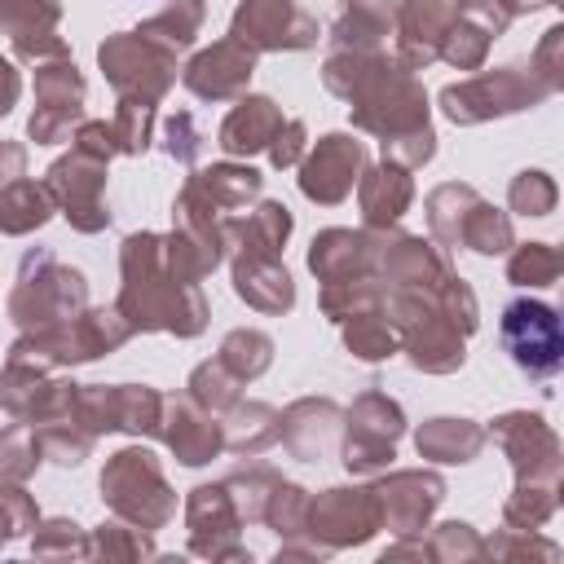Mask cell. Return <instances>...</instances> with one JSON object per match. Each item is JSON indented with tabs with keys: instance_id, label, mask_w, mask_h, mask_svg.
Returning a JSON list of instances; mask_svg holds the SVG:
<instances>
[{
	"instance_id": "cell-32",
	"label": "cell",
	"mask_w": 564,
	"mask_h": 564,
	"mask_svg": "<svg viewBox=\"0 0 564 564\" xmlns=\"http://www.w3.org/2000/svg\"><path fill=\"white\" fill-rule=\"evenodd\" d=\"M53 194H48V185H35V181H13V185H4L0 189V234H31V229H40L48 216H53Z\"/></svg>"
},
{
	"instance_id": "cell-48",
	"label": "cell",
	"mask_w": 564,
	"mask_h": 564,
	"mask_svg": "<svg viewBox=\"0 0 564 564\" xmlns=\"http://www.w3.org/2000/svg\"><path fill=\"white\" fill-rule=\"evenodd\" d=\"M26 176V150L18 141H0V189Z\"/></svg>"
},
{
	"instance_id": "cell-34",
	"label": "cell",
	"mask_w": 564,
	"mask_h": 564,
	"mask_svg": "<svg viewBox=\"0 0 564 564\" xmlns=\"http://www.w3.org/2000/svg\"><path fill=\"white\" fill-rule=\"evenodd\" d=\"M203 18H207L203 0H172L167 9H159V13L141 26V35H145V40H154V44H163L167 53H181V48H189V44H194V35H198Z\"/></svg>"
},
{
	"instance_id": "cell-12",
	"label": "cell",
	"mask_w": 564,
	"mask_h": 564,
	"mask_svg": "<svg viewBox=\"0 0 564 564\" xmlns=\"http://www.w3.org/2000/svg\"><path fill=\"white\" fill-rule=\"evenodd\" d=\"M361 167H366V145L352 141L348 132H330L300 159V189H304V198L330 207V203L348 198Z\"/></svg>"
},
{
	"instance_id": "cell-9",
	"label": "cell",
	"mask_w": 564,
	"mask_h": 564,
	"mask_svg": "<svg viewBox=\"0 0 564 564\" xmlns=\"http://www.w3.org/2000/svg\"><path fill=\"white\" fill-rule=\"evenodd\" d=\"M48 194L57 203V212L79 229V234H97L110 225L106 212V159H93L84 150H70L66 159H57L48 167Z\"/></svg>"
},
{
	"instance_id": "cell-44",
	"label": "cell",
	"mask_w": 564,
	"mask_h": 564,
	"mask_svg": "<svg viewBox=\"0 0 564 564\" xmlns=\"http://www.w3.org/2000/svg\"><path fill=\"white\" fill-rule=\"evenodd\" d=\"M35 520H40V511L22 489H0V542H9L13 533L35 529Z\"/></svg>"
},
{
	"instance_id": "cell-47",
	"label": "cell",
	"mask_w": 564,
	"mask_h": 564,
	"mask_svg": "<svg viewBox=\"0 0 564 564\" xmlns=\"http://www.w3.org/2000/svg\"><path fill=\"white\" fill-rule=\"evenodd\" d=\"M436 555H476L480 551V542L471 538V529L467 524H441V538H436V546H432Z\"/></svg>"
},
{
	"instance_id": "cell-2",
	"label": "cell",
	"mask_w": 564,
	"mask_h": 564,
	"mask_svg": "<svg viewBox=\"0 0 564 564\" xmlns=\"http://www.w3.org/2000/svg\"><path fill=\"white\" fill-rule=\"evenodd\" d=\"M84 308H88V282H84L79 269L62 264L44 247H35V251L22 256L18 286L9 295V317L18 322L22 335L62 326V322H70Z\"/></svg>"
},
{
	"instance_id": "cell-45",
	"label": "cell",
	"mask_w": 564,
	"mask_h": 564,
	"mask_svg": "<svg viewBox=\"0 0 564 564\" xmlns=\"http://www.w3.org/2000/svg\"><path fill=\"white\" fill-rule=\"evenodd\" d=\"M93 551H101V555H150L154 546H150V538H145L141 529H123V524H101V533H97Z\"/></svg>"
},
{
	"instance_id": "cell-1",
	"label": "cell",
	"mask_w": 564,
	"mask_h": 564,
	"mask_svg": "<svg viewBox=\"0 0 564 564\" xmlns=\"http://www.w3.org/2000/svg\"><path fill=\"white\" fill-rule=\"evenodd\" d=\"M123 291L119 313L132 330H172V335H198L207 326V304L198 286L176 282L163 264V238L159 234H128L123 251Z\"/></svg>"
},
{
	"instance_id": "cell-42",
	"label": "cell",
	"mask_w": 564,
	"mask_h": 564,
	"mask_svg": "<svg viewBox=\"0 0 564 564\" xmlns=\"http://www.w3.org/2000/svg\"><path fill=\"white\" fill-rule=\"evenodd\" d=\"M507 198H511V212L520 216H546L555 207V181L546 172H520Z\"/></svg>"
},
{
	"instance_id": "cell-50",
	"label": "cell",
	"mask_w": 564,
	"mask_h": 564,
	"mask_svg": "<svg viewBox=\"0 0 564 564\" xmlns=\"http://www.w3.org/2000/svg\"><path fill=\"white\" fill-rule=\"evenodd\" d=\"M507 4V13L516 18V13H524V9H542V4H551V0H502Z\"/></svg>"
},
{
	"instance_id": "cell-14",
	"label": "cell",
	"mask_w": 564,
	"mask_h": 564,
	"mask_svg": "<svg viewBox=\"0 0 564 564\" xmlns=\"http://www.w3.org/2000/svg\"><path fill=\"white\" fill-rule=\"evenodd\" d=\"M62 22V4L57 0H0V31L9 35L13 53L22 62H53V57H70L66 40L57 35Z\"/></svg>"
},
{
	"instance_id": "cell-28",
	"label": "cell",
	"mask_w": 564,
	"mask_h": 564,
	"mask_svg": "<svg viewBox=\"0 0 564 564\" xmlns=\"http://www.w3.org/2000/svg\"><path fill=\"white\" fill-rule=\"evenodd\" d=\"M335 419H339L335 401H313V397H308V401H295V405L282 414L278 436L291 445L295 458H313V454L326 449V441H330V432H335Z\"/></svg>"
},
{
	"instance_id": "cell-30",
	"label": "cell",
	"mask_w": 564,
	"mask_h": 564,
	"mask_svg": "<svg viewBox=\"0 0 564 564\" xmlns=\"http://www.w3.org/2000/svg\"><path fill=\"white\" fill-rule=\"evenodd\" d=\"M414 445H419L423 458H436V463H467V458H476V449L485 445V432H480L476 423H467V419H432V423L419 427Z\"/></svg>"
},
{
	"instance_id": "cell-41",
	"label": "cell",
	"mask_w": 564,
	"mask_h": 564,
	"mask_svg": "<svg viewBox=\"0 0 564 564\" xmlns=\"http://www.w3.org/2000/svg\"><path fill=\"white\" fill-rule=\"evenodd\" d=\"M163 150H167L172 159H181V163H194V159L207 150V132L198 128V119H194L189 110L167 115V123H163Z\"/></svg>"
},
{
	"instance_id": "cell-38",
	"label": "cell",
	"mask_w": 564,
	"mask_h": 564,
	"mask_svg": "<svg viewBox=\"0 0 564 564\" xmlns=\"http://www.w3.org/2000/svg\"><path fill=\"white\" fill-rule=\"evenodd\" d=\"M489 31L485 26H476L471 18H454L449 22V31H445V40H441V57L449 62V66H458V70H476L480 62H485V53H489Z\"/></svg>"
},
{
	"instance_id": "cell-33",
	"label": "cell",
	"mask_w": 564,
	"mask_h": 564,
	"mask_svg": "<svg viewBox=\"0 0 564 564\" xmlns=\"http://www.w3.org/2000/svg\"><path fill=\"white\" fill-rule=\"evenodd\" d=\"M344 344L361 361H383V357L397 352L401 339H397V326L388 322V313L375 304V308H361V313L344 317Z\"/></svg>"
},
{
	"instance_id": "cell-35",
	"label": "cell",
	"mask_w": 564,
	"mask_h": 564,
	"mask_svg": "<svg viewBox=\"0 0 564 564\" xmlns=\"http://www.w3.org/2000/svg\"><path fill=\"white\" fill-rule=\"evenodd\" d=\"M269 361H273V339L264 330H229L225 344H220V366L229 375H238L242 383L264 375Z\"/></svg>"
},
{
	"instance_id": "cell-37",
	"label": "cell",
	"mask_w": 564,
	"mask_h": 564,
	"mask_svg": "<svg viewBox=\"0 0 564 564\" xmlns=\"http://www.w3.org/2000/svg\"><path fill=\"white\" fill-rule=\"evenodd\" d=\"M35 463H40V436L26 419L13 423L9 432H0V480L22 485L35 471Z\"/></svg>"
},
{
	"instance_id": "cell-49",
	"label": "cell",
	"mask_w": 564,
	"mask_h": 564,
	"mask_svg": "<svg viewBox=\"0 0 564 564\" xmlns=\"http://www.w3.org/2000/svg\"><path fill=\"white\" fill-rule=\"evenodd\" d=\"M18 93H22V79H18V70H13V62H9V57H0V115H9V110H13Z\"/></svg>"
},
{
	"instance_id": "cell-51",
	"label": "cell",
	"mask_w": 564,
	"mask_h": 564,
	"mask_svg": "<svg viewBox=\"0 0 564 564\" xmlns=\"http://www.w3.org/2000/svg\"><path fill=\"white\" fill-rule=\"evenodd\" d=\"M458 4H467V0H458ZM458 4H454V9H458Z\"/></svg>"
},
{
	"instance_id": "cell-29",
	"label": "cell",
	"mask_w": 564,
	"mask_h": 564,
	"mask_svg": "<svg viewBox=\"0 0 564 564\" xmlns=\"http://www.w3.org/2000/svg\"><path fill=\"white\" fill-rule=\"evenodd\" d=\"M392 26V0H344L330 26L335 48H379Z\"/></svg>"
},
{
	"instance_id": "cell-39",
	"label": "cell",
	"mask_w": 564,
	"mask_h": 564,
	"mask_svg": "<svg viewBox=\"0 0 564 564\" xmlns=\"http://www.w3.org/2000/svg\"><path fill=\"white\" fill-rule=\"evenodd\" d=\"M507 278L516 286H551L560 278V251L546 247V242H524L507 260Z\"/></svg>"
},
{
	"instance_id": "cell-16",
	"label": "cell",
	"mask_w": 564,
	"mask_h": 564,
	"mask_svg": "<svg viewBox=\"0 0 564 564\" xmlns=\"http://www.w3.org/2000/svg\"><path fill=\"white\" fill-rule=\"evenodd\" d=\"M251 70H256V53L247 44H238L234 35H225L212 48H203L198 57H189L181 79L194 97L229 101V97H242V88L251 84Z\"/></svg>"
},
{
	"instance_id": "cell-43",
	"label": "cell",
	"mask_w": 564,
	"mask_h": 564,
	"mask_svg": "<svg viewBox=\"0 0 564 564\" xmlns=\"http://www.w3.org/2000/svg\"><path fill=\"white\" fill-rule=\"evenodd\" d=\"M75 529V520H48L31 542L35 555H93V542H84Z\"/></svg>"
},
{
	"instance_id": "cell-8",
	"label": "cell",
	"mask_w": 564,
	"mask_h": 564,
	"mask_svg": "<svg viewBox=\"0 0 564 564\" xmlns=\"http://www.w3.org/2000/svg\"><path fill=\"white\" fill-rule=\"evenodd\" d=\"M84 123V75L75 70L70 57H53L35 66V115L26 123V132L40 145H57L66 137H75V128Z\"/></svg>"
},
{
	"instance_id": "cell-31",
	"label": "cell",
	"mask_w": 564,
	"mask_h": 564,
	"mask_svg": "<svg viewBox=\"0 0 564 564\" xmlns=\"http://www.w3.org/2000/svg\"><path fill=\"white\" fill-rule=\"evenodd\" d=\"M278 423H282V414L273 405H264V401H247L242 405L238 401L234 414L220 423L225 449H234V454H260V449H269L278 441Z\"/></svg>"
},
{
	"instance_id": "cell-11",
	"label": "cell",
	"mask_w": 564,
	"mask_h": 564,
	"mask_svg": "<svg viewBox=\"0 0 564 564\" xmlns=\"http://www.w3.org/2000/svg\"><path fill=\"white\" fill-rule=\"evenodd\" d=\"M401 427H405L401 405L388 401L383 392H366V397L348 410L344 467L361 476V471H379L383 463H392V445H397Z\"/></svg>"
},
{
	"instance_id": "cell-13",
	"label": "cell",
	"mask_w": 564,
	"mask_h": 564,
	"mask_svg": "<svg viewBox=\"0 0 564 564\" xmlns=\"http://www.w3.org/2000/svg\"><path fill=\"white\" fill-rule=\"evenodd\" d=\"M494 441L516 463V485H555L560 480V445L538 414H502L494 419Z\"/></svg>"
},
{
	"instance_id": "cell-22",
	"label": "cell",
	"mask_w": 564,
	"mask_h": 564,
	"mask_svg": "<svg viewBox=\"0 0 564 564\" xmlns=\"http://www.w3.org/2000/svg\"><path fill=\"white\" fill-rule=\"evenodd\" d=\"M357 198H361V216H366V229H388L405 216L410 198H414V181H410V167L383 159L379 167H361L357 176Z\"/></svg>"
},
{
	"instance_id": "cell-20",
	"label": "cell",
	"mask_w": 564,
	"mask_h": 564,
	"mask_svg": "<svg viewBox=\"0 0 564 564\" xmlns=\"http://www.w3.org/2000/svg\"><path fill=\"white\" fill-rule=\"evenodd\" d=\"M370 494H375V502H379V524H388V529H397V533H414V529H423L427 516L436 511L445 485H441V476H432V471H397V476L379 480Z\"/></svg>"
},
{
	"instance_id": "cell-7",
	"label": "cell",
	"mask_w": 564,
	"mask_h": 564,
	"mask_svg": "<svg viewBox=\"0 0 564 564\" xmlns=\"http://www.w3.org/2000/svg\"><path fill=\"white\" fill-rule=\"evenodd\" d=\"M502 348L511 352V361L533 375V379H551L564 366V330L551 304L542 300H516L502 308Z\"/></svg>"
},
{
	"instance_id": "cell-17",
	"label": "cell",
	"mask_w": 564,
	"mask_h": 564,
	"mask_svg": "<svg viewBox=\"0 0 564 564\" xmlns=\"http://www.w3.org/2000/svg\"><path fill=\"white\" fill-rule=\"evenodd\" d=\"M375 269H383V278L392 282V291H419V295H436L449 278V264L445 256L414 238V234H392V238H379V260Z\"/></svg>"
},
{
	"instance_id": "cell-21",
	"label": "cell",
	"mask_w": 564,
	"mask_h": 564,
	"mask_svg": "<svg viewBox=\"0 0 564 564\" xmlns=\"http://www.w3.org/2000/svg\"><path fill=\"white\" fill-rule=\"evenodd\" d=\"M458 18L454 0H405L397 9V53L405 70H423L427 62L441 57V40L449 31V22Z\"/></svg>"
},
{
	"instance_id": "cell-23",
	"label": "cell",
	"mask_w": 564,
	"mask_h": 564,
	"mask_svg": "<svg viewBox=\"0 0 564 564\" xmlns=\"http://www.w3.org/2000/svg\"><path fill=\"white\" fill-rule=\"evenodd\" d=\"M234 291L256 313H286L295 304V282L278 256H234Z\"/></svg>"
},
{
	"instance_id": "cell-40",
	"label": "cell",
	"mask_w": 564,
	"mask_h": 564,
	"mask_svg": "<svg viewBox=\"0 0 564 564\" xmlns=\"http://www.w3.org/2000/svg\"><path fill=\"white\" fill-rule=\"evenodd\" d=\"M110 128H115L119 154H141L154 141V106L150 101L119 97V110H115V123Z\"/></svg>"
},
{
	"instance_id": "cell-4",
	"label": "cell",
	"mask_w": 564,
	"mask_h": 564,
	"mask_svg": "<svg viewBox=\"0 0 564 564\" xmlns=\"http://www.w3.org/2000/svg\"><path fill=\"white\" fill-rule=\"evenodd\" d=\"M427 225L445 247H471L480 256L511 247V220L494 212L471 185H441L427 198Z\"/></svg>"
},
{
	"instance_id": "cell-26",
	"label": "cell",
	"mask_w": 564,
	"mask_h": 564,
	"mask_svg": "<svg viewBox=\"0 0 564 564\" xmlns=\"http://www.w3.org/2000/svg\"><path fill=\"white\" fill-rule=\"evenodd\" d=\"M286 238H291V212L273 198L260 203L247 220L225 216V242H234L238 256H278Z\"/></svg>"
},
{
	"instance_id": "cell-27",
	"label": "cell",
	"mask_w": 564,
	"mask_h": 564,
	"mask_svg": "<svg viewBox=\"0 0 564 564\" xmlns=\"http://www.w3.org/2000/svg\"><path fill=\"white\" fill-rule=\"evenodd\" d=\"M185 185H189L212 212L229 216L234 207H247V198L260 194V172H256V167H238V163H216V167H207V172H194Z\"/></svg>"
},
{
	"instance_id": "cell-36",
	"label": "cell",
	"mask_w": 564,
	"mask_h": 564,
	"mask_svg": "<svg viewBox=\"0 0 564 564\" xmlns=\"http://www.w3.org/2000/svg\"><path fill=\"white\" fill-rule=\"evenodd\" d=\"M238 388H242V379L229 375V370L220 366V357H216V361H203V366L189 375V401H198V405L212 410V414L234 410V405H238Z\"/></svg>"
},
{
	"instance_id": "cell-25",
	"label": "cell",
	"mask_w": 564,
	"mask_h": 564,
	"mask_svg": "<svg viewBox=\"0 0 564 564\" xmlns=\"http://www.w3.org/2000/svg\"><path fill=\"white\" fill-rule=\"evenodd\" d=\"M185 520L194 529V551L198 555H225L220 538H234V524H238V511H234V498L225 485H198L189 494V507H185Z\"/></svg>"
},
{
	"instance_id": "cell-6",
	"label": "cell",
	"mask_w": 564,
	"mask_h": 564,
	"mask_svg": "<svg viewBox=\"0 0 564 564\" xmlns=\"http://www.w3.org/2000/svg\"><path fill=\"white\" fill-rule=\"evenodd\" d=\"M551 88L533 75V66H502V70H485L467 84H449L441 88V110L454 119V123H480L489 115H511V110H524L533 101H542Z\"/></svg>"
},
{
	"instance_id": "cell-15",
	"label": "cell",
	"mask_w": 564,
	"mask_h": 564,
	"mask_svg": "<svg viewBox=\"0 0 564 564\" xmlns=\"http://www.w3.org/2000/svg\"><path fill=\"white\" fill-rule=\"evenodd\" d=\"M304 524L313 538H326V546L366 542L379 529V502L370 489H326L317 502H308Z\"/></svg>"
},
{
	"instance_id": "cell-5",
	"label": "cell",
	"mask_w": 564,
	"mask_h": 564,
	"mask_svg": "<svg viewBox=\"0 0 564 564\" xmlns=\"http://www.w3.org/2000/svg\"><path fill=\"white\" fill-rule=\"evenodd\" d=\"M97 62L106 70V79L115 84L119 97L132 101H159L172 79H176V53H167L163 44L145 40L141 31H119L97 48Z\"/></svg>"
},
{
	"instance_id": "cell-19",
	"label": "cell",
	"mask_w": 564,
	"mask_h": 564,
	"mask_svg": "<svg viewBox=\"0 0 564 564\" xmlns=\"http://www.w3.org/2000/svg\"><path fill=\"white\" fill-rule=\"evenodd\" d=\"M159 436L172 445V454H176L185 467L212 463V458L225 449V432H220V423L212 419V410H203V405L189 401V397H163V423H159Z\"/></svg>"
},
{
	"instance_id": "cell-24",
	"label": "cell",
	"mask_w": 564,
	"mask_h": 564,
	"mask_svg": "<svg viewBox=\"0 0 564 564\" xmlns=\"http://www.w3.org/2000/svg\"><path fill=\"white\" fill-rule=\"evenodd\" d=\"M278 128H282V110L269 97H238V106L220 123L216 145L225 154H260V150H269Z\"/></svg>"
},
{
	"instance_id": "cell-10",
	"label": "cell",
	"mask_w": 564,
	"mask_h": 564,
	"mask_svg": "<svg viewBox=\"0 0 564 564\" xmlns=\"http://www.w3.org/2000/svg\"><path fill=\"white\" fill-rule=\"evenodd\" d=\"M229 35L238 44H247L251 53L308 48V44H317V22L295 0H242L234 9Z\"/></svg>"
},
{
	"instance_id": "cell-46",
	"label": "cell",
	"mask_w": 564,
	"mask_h": 564,
	"mask_svg": "<svg viewBox=\"0 0 564 564\" xmlns=\"http://www.w3.org/2000/svg\"><path fill=\"white\" fill-rule=\"evenodd\" d=\"M269 159L273 167H295L304 159V119H282V128L269 141Z\"/></svg>"
},
{
	"instance_id": "cell-18",
	"label": "cell",
	"mask_w": 564,
	"mask_h": 564,
	"mask_svg": "<svg viewBox=\"0 0 564 564\" xmlns=\"http://www.w3.org/2000/svg\"><path fill=\"white\" fill-rule=\"evenodd\" d=\"M375 260H379V234L375 229H357V234L352 229H326L308 247V269L317 273L322 286L370 278Z\"/></svg>"
},
{
	"instance_id": "cell-3",
	"label": "cell",
	"mask_w": 564,
	"mask_h": 564,
	"mask_svg": "<svg viewBox=\"0 0 564 564\" xmlns=\"http://www.w3.org/2000/svg\"><path fill=\"white\" fill-rule=\"evenodd\" d=\"M101 498L115 507V516L132 520L137 529H163L176 511V498L163 480V467L150 449L128 445L119 449L101 471Z\"/></svg>"
}]
</instances>
